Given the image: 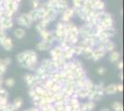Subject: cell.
Instances as JSON below:
<instances>
[{"mask_svg": "<svg viewBox=\"0 0 124 111\" xmlns=\"http://www.w3.org/2000/svg\"><path fill=\"white\" fill-rule=\"evenodd\" d=\"M11 62V59L10 58H6V59H4V64H5V66L7 67L8 65H9Z\"/></svg>", "mask_w": 124, "mask_h": 111, "instance_id": "13", "label": "cell"}, {"mask_svg": "<svg viewBox=\"0 0 124 111\" xmlns=\"http://www.w3.org/2000/svg\"><path fill=\"white\" fill-rule=\"evenodd\" d=\"M117 89H118V91H119V92H121V91H122V85L119 84V86L117 87Z\"/></svg>", "mask_w": 124, "mask_h": 111, "instance_id": "16", "label": "cell"}, {"mask_svg": "<svg viewBox=\"0 0 124 111\" xmlns=\"http://www.w3.org/2000/svg\"><path fill=\"white\" fill-rule=\"evenodd\" d=\"M103 111H109V110H108V109H104Z\"/></svg>", "mask_w": 124, "mask_h": 111, "instance_id": "19", "label": "cell"}, {"mask_svg": "<svg viewBox=\"0 0 124 111\" xmlns=\"http://www.w3.org/2000/svg\"><path fill=\"white\" fill-rule=\"evenodd\" d=\"M14 34H15V36L17 38L21 39V38H23V37L25 36V32L22 29H16L15 32H14Z\"/></svg>", "mask_w": 124, "mask_h": 111, "instance_id": "6", "label": "cell"}, {"mask_svg": "<svg viewBox=\"0 0 124 111\" xmlns=\"http://www.w3.org/2000/svg\"><path fill=\"white\" fill-rule=\"evenodd\" d=\"M13 106H14V108L15 109H18V108H20L22 105V100H21V98H17L15 100V102L12 104Z\"/></svg>", "mask_w": 124, "mask_h": 111, "instance_id": "8", "label": "cell"}, {"mask_svg": "<svg viewBox=\"0 0 124 111\" xmlns=\"http://www.w3.org/2000/svg\"><path fill=\"white\" fill-rule=\"evenodd\" d=\"M1 26L3 27V29H8L12 27V21H11V18H8V17H4L1 20Z\"/></svg>", "mask_w": 124, "mask_h": 111, "instance_id": "2", "label": "cell"}, {"mask_svg": "<svg viewBox=\"0 0 124 111\" xmlns=\"http://www.w3.org/2000/svg\"><path fill=\"white\" fill-rule=\"evenodd\" d=\"M2 82H3V79H2V77L0 76V85L2 84Z\"/></svg>", "mask_w": 124, "mask_h": 111, "instance_id": "18", "label": "cell"}, {"mask_svg": "<svg viewBox=\"0 0 124 111\" xmlns=\"http://www.w3.org/2000/svg\"><path fill=\"white\" fill-rule=\"evenodd\" d=\"M17 22L21 26L30 27L31 25V23H32V21L31 20V18L29 17L28 14H21V16L18 18Z\"/></svg>", "mask_w": 124, "mask_h": 111, "instance_id": "1", "label": "cell"}, {"mask_svg": "<svg viewBox=\"0 0 124 111\" xmlns=\"http://www.w3.org/2000/svg\"><path fill=\"white\" fill-rule=\"evenodd\" d=\"M117 91H118V89H117V86H116V85H114V84L109 85V86H108V87L105 89V92H106L107 94H108V95L115 94Z\"/></svg>", "mask_w": 124, "mask_h": 111, "instance_id": "5", "label": "cell"}, {"mask_svg": "<svg viewBox=\"0 0 124 111\" xmlns=\"http://www.w3.org/2000/svg\"><path fill=\"white\" fill-rule=\"evenodd\" d=\"M50 46H51V43L47 42V41H44V42H41L38 44L37 48L39 50H47V49L50 48Z\"/></svg>", "mask_w": 124, "mask_h": 111, "instance_id": "4", "label": "cell"}, {"mask_svg": "<svg viewBox=\"0 0 124 111\" xmlns=\"http://www.w3.org/2000/svg\"><path fill=\"white\" fill-rule=\"evenodd\" d=\"M119 58V54L118 53V52H113V53L109 56V59H110V61H112V62H116Z\"/></svg>", "mask_w": 124, "mask_h": 111, "instance_id": "7", "label": "cell"}, {"mask_svg": "<svg viewBox=\"0 0 124 111\" xmlns=\"http://www.w3.org/2000/svg\"><path fill=\"white\" fill-rule=\"evenodd\" d=\"M1 44H2V45H3V47L5 48L6 50H8V51H9V50L12 49V41H11L10 38L5 37Z\"/></svg>", "mask_w": 124, "mask_h": 111, "instance_id": "3", "label": "cell"}, {"mask_svg": "<svg viewBox=\"0 0 124 111\" xmlns=\"http://www.w3.org/2000/svg\"><path fill=\"white\" fill-rule=\"evenodd\" d=\"M119 69H122V62H119Z\"/></svg>", "mask_w": 124, "mask_h": 111, "instance_id": "17", "label": "cell"}, {"mask_svg": "<svg viewBox=\"0 0 124 111\" xmlns=\"http://www.w3.org/2000/svg\"><path fill=\"white\" fill-rule=\"evenodd\" d=\"M84 0H74V6L75 7H83Z\"/></svg>", "mask_w": 124, "mask_h": 111, "instance_id": "11", "label": "cell"}, {"mask_svg": "<svg viewBox=\"0 0 124 111\" xmlns=\"http://www.w3.org/2000/svg\"><path fill=\"white\" fill-rule=\"evenodd\" d=\"M5 70H6V67H0V76L2 74L5 73Z\"/></svg>", "mask_w": 124, "mask_h": 111, "instance_id": "15", "label": "cell"}, {"mask_svg": "<svg viewBox=\"0 0 124 111\" xmlns=\"http://www.w3.org/2000/svg\"><path fill=\"white\" fill-rule=\"evenodd\" d=\"M113 109L115 111H122V105L119 103V102H115L113 103Z\"/></svg>", "mask_w": 124, "mask_h": 111, "instance_id": "9", "label": "cell"}, {"mask_svg": "<svg viewBox=\"0 0 124 111\" xmlns=\"http://www.w3.org/2000/svg\"><path fill=\"white\" fill-rule=\"evenodd\" d=\"M98 73L100 74V75L105 74L106 73V69H104V68H100V69H98Z\"/></svg>", "mask_w": 124, "mask_h": 111, "instance_id": "14", "label": "cell"}, {"mask_svg": "<svg viewBox=\"0 0 124 111\" xmlns=\"http://www.w3.org/2000/svg\"><path fill=\"white\" fill-rule=\"evenodd\" d=\"M93 7H94L95 8H97V9H103V8H104V4H103V2H101V1L97 0V1H95V2H94Z\"/></svg>", "mask_w": 124, "mask_h": 111, "instance_id": "10", "label": "cell"}, {"mask_svg": "<svg viewBox=\"0 0 124 111\" xmlns=\"http://www.w3.org/2000/svg\"><path fill=\"white\" fill-rule=\"evenodd\" d=\"M5 83L8 87H12L13 85L15 84V81H14L13 79H11V78H9V79H8L7 81H6Z\"/></svg>", "mask_w": 124, "mask_h": 111, "instance_id": "12", "label": "cell"}]
</instances>
